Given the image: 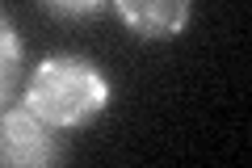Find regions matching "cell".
<instances>
[{
  "label": "cell",
  "instance_id": "6da1fadb",
  "mask_svg": "<svg viewBox=\"0 0 252 168\" xmlns=\"http://www.w3.org/2000/svg\"><path fill=\"white\" fill-rule=\"evenodd\" d=\"M114 101L109 76L89 55H46L26 84V109L55 131L93 126Z\"/></svg>",
  "mask_w": 252,
  "mask_h": 168
},
{
  "label": "cell",
  "instance_id": "7a4b0ae2",
  "mask_svg": "<svg viewBox=\"0 0 252 168\" xmlns=\"http://www.w3.org/2000/svg\"><path fill=\"white\" fill-rule=\"evenodd\" d=\"M63 156L55 126H46L34 109H0V164L4 168H46Z\"/></svg>",
  "mask_w": 252,
  "mask_h": 168
},
{
  "label": "cell",
  "instance_id": "3957f363",
  "mask_svg": "<svg viewBox=\"0 0 252 168\" xmlns=\"http://www.w3.org/2000/svg\"><path fill=\"white\" fill-rule=\"evenodd\" d=\"M126 30L143 42H172L185 34L193 4L189 0H109Z\"/></svg>",
  "mask_w": 252,
  "mask_h": 168
},
{
  "label": "cell",
  "instance_id": "277c9868",
  "mask_svg": "<svg viewBox=\"0 0 252 168\" xmlns=\"http://www.w3.org/2000/svg\"><path fill=\"white\" fill-rule=\"evenodd\" d=\"M21 63H26L21 34L13 26V17L0 9V109L13 101V89H17V80H21Z\"/></svg>",
  "mask_w": 252,
  "mask_h": 168
},
{
  "label": "cell",
  "instance_id": "5b68a950",
  "mask_svg": "<svg viewBox=\"0 0 252 168\" xmlns=\"http://www.w3.org/2000/svg\"><path fill=\"white\" fill-rule=\"evenodd\" d=\"M51 17H63V21H89L105 9L109 0H38Z\"/></svg>",
  "mask_w": 252,
  "mask_h": 168
}]
</instances>
